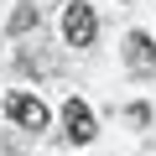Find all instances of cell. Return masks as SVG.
Masks as SVG:
<instances>
[{
    "instance_id": "1",
    "label": "cell",
    "mask_w": 156,
    "mask_h": 156,
    "mask_svg": "<svg viewBox=\"0 0 156 156\" xmlns=\"http://www.w3.org/2000/svg\"><path fill=\"white\" fill-rule=\"evenodd\" d=\"M62 37H68V47H89L99 37V21H94V11L83 5V0H73V5L62 11Z\"/></svg>"
},
{
    "instance_id": "4",
    "label": "cell",
    "mask_w": 156,
    "mask_h": 156,
    "mask_svg": "<svg viewBox=\"0 0 156 156\" xmlns=\"http://www.w3.org/2000/svg\"><path fill=\"white\" fill-rule=\"evenodd\" d=\"M125 62H130V68H151V62H156V47H151L146 31H130V37H125Z\"/></svg>"
},
{
    "instance_id": "5",
    "label": "cell",
    "mask_w": 156,
    "mask_h": 156,
    "mask_svg": "<svg viewBox=\"0 0 156 156\" xmlns=\"http://www.w3.org/2000/svg\"><path fill=\"white\" fill-rule=\"evenodd\" d=\"M31 21H37V11H31V5H26V11H16V16H11V26H16V31H26V26H31Z\"/></svg>"
},
{
    "instance_id": "3",
    "label": "cell",
    "mask_w": 156,
    "mask_h": 156,
    "mask_svg": "<svg viewBox=\"0 0 156 156\" xmlns=\"http://www.w3.org/2000/svg\"><path fill=\"white\" fill-rule=\"evenodd\" d=\"M11 115H16L21 130H47V104L31 99V94H16V99H11Z\"/></svg>"
},
{
    "instance_id": "2",
    "label": "cell",
    "mask_w": 156,
    "mask_h": 156,
    "mask_svg": "<svg viewBox=\"0 0 156 156\" xmlns=\"http://www.w3.org/2000/svg\"><path fill=\"white\" fill-rule=\"evenodd\" d=\"M62 125H68L62 135H68V140H78V146L94 140V109H89L83 99H68V104H62Z\"/></svg>"
}]
</instances>
